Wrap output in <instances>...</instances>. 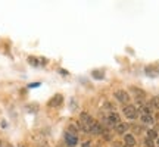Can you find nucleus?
Masks as SVG:
<instances>
[{
  "label": "nucleus",
  "instance_id": "1",
  "mask_svg": "<svg viewBox=\"0 0 159 147\" xmlns=\"http://www.w3.org/2000/svg\"><path fill=\"white\" fill-rule=\"evenodd\" d=\"M80 122H81V127H83L84 131H90V128H92V125L94 124V121H93V118L89 113L83 112V113L80 115Z\"/></svg>",
  "mask_w": 159,
  "mask_h": 147
},
{
  "label": "nucleus",
  "instance_id": "2",
  "mask_svg": "<svg viewBox=\"0 0 159 147\" xmlns=\"http://www.w3.org/2000/svg\"><path fill=\"white\" fill-rule=\"evenodd\" d=\"M122 112H124V115H125L128 119H136V118L139 116V110H137V107L133 106V105H127V106H124Z\"/></svg>",
  "mask_w": 159,
  "mask_h": 147
},
{
  "label": "nucleus",
  "instance_id": "3",
  "mask_svg": "<svg viewBox=\"0 0 159 147\" xmlns=\"http://www.w3.org/2000/svg\"><path fill=\"white\" fill-rule=\"evenodd\" d=\"M106 124H108L109 127H115V128H117L118 125L121 124V119H119L118 113H115V112L109 113V115H108V118H106Z\"/></svg>",
  "mask_w": 159,
  "mask_h": 147
},
{
  "label": "nucleus",
  "instance_id": "4",
  "mask_svg": "<svg viewBox=\"0 0 159 147\" xmlns=\"http://www.w3.org/2000/svg\"><path fill=\"white\" fill-rule=\"evenodd\" d=\"M115 99H117L118 102H121V103H128L130 102V96H128V93L125 90L115 91Z\"/></svg>",
  "mask_w": 159,
  "mask_h": 147
},
{
  "label": "nucleus",
  "instance_id": "5",
  "mask_svg": "<svg viewBox=\"0 0 159 147\" xmlns=\"http://www.w3.org/2000/svg\"><path fill=\"white\" fill-rule=\"evenodd\" d=\"M65 141H67V144L69 147H75L77 143H78V137L74 135V134H71V132H67L65 134Z\"/></svg>",
  "mask_w": 159,
  "mask_h": 147
},
{
  "label": "nucleus",
  "instance_id": "6",
  "mask_svg": "<svg viewBox=\"0 0 159 147\" xmlns=\"http://www.w3.org/2000/svg\"><path fill=\"white\" fill-rule=\"evenodd\" d=\"M62 100H63L62 96H60V94H56V96H53V97L49 100V106L50 107H58L59 105L62 103Z\"/></svg>",
  "mask_w": 159,
  "mask_h": 147
},
{
  "label": "nucleus",
  "instance_id": "7",
  "mask_svg": "<svg viewBox=\"0 0 159 147\" xmlns=\"http://www.w3.org/2000/svg\"><path fill=\"white\" fill-rule=\"evenodd\" d=\"M131 91H133L134 94H136V97L139 99L140 102H143L144 99H146V93L143 90H140V88H136V87H131Z\"/></svg>",
  "mask_w": 159,
  "mask_h": 147
},
{
  "label": "nucleus",
  "instance_id": "8",
  "mask_svg": "<svg viewBox=\"0 0 159 147\" xmlns=\"http://www.w3.org/2000/svg\"><path fill=\"white\" fill-rule=\"evenodd\" d=\"M90 132H93V134H103V127L99 122H94L92 125V128H90Z\"/></svg>",
  "mask_w": 159,
  "mask_h": 147
},
{
  "label": "nucleus",
  "instance_id": "9",
  "mask_svg": "<svg viewBox=\"0 0 159 147\" xmlns=\"http://www.w3.org/2000/svg\"><path fill=\"white\" fill-rule=\"evenodd\" d=\"M124 140H125V146H128V147L136 146V138H134L131 134H125V135H124Z\"/></svg>",
  "mask_w": 159,
  "mask_h": 147
},
{
  "label": "nucleus",
  "instance_id": "10",
  "mask_svg": "<svg viewBox=\"0 0 159 147\" xmlns=\"http://www.w3.org/2000/svg\"><path fill=\"white\" fill-rule=\"evenodd\" d=\"M115 130H117L118 134H124V135H125L127 130H128V125H127V124H124V122H121V124H119V125L117 127V128H115Z\"/></svg>",
  "mask_w": 159,
  "mask_h": 147
},
{
  "label": "nucleus",
  "instance_id": "11",
  "mask_svg": "<svg viewBox=\"0 0 159 147\" xmlns=\"http://www.w3.org/2000/svg\"><path fill=\"white\" fill-rule=\"evenodd\" d=\"M142 122L150 125V124L155 122V119H153V116H152V115H143V116H142Z\"/></svg>",
  "mask_w": 159,
  "mask_h": 147
},
{
  "label": "nucleus",
  "instance_id": "12",
  "mask_svg": "<svg viewBox=\"0 0 159 147\" xmlns=\"http://www.w3.org/2000/svg\"><path fill=\"white\" fill-rule=\"evenodd\" d=\"M146 72L149 74V75H150V77H156V75H158V72L159 71H156V69H155V68H146Z\"/></svg>",
  "mask_w": 159,
  "mask_h": 147
},
{
  "label": "nucleus",
  "instance_id": "13",
  "mask_svg": "<svg viewBox=\"0 0 159 147\" xmlns=\"http://www.w3.org/2000/svg\"><path fill=\"white\" fill-rule=\"evenodd\" d=\"M92 75L96 80H103V72H100V71H93Z\"/></svg>",
  "mask_w": 159,
  "mask_h": 147
},
{
  "label": "nucleus",
  "instance_id": "14",
  "mask_svg": "<svg viewBox=\"0 0 159 147\" xmlns=\"http://www.w3.org/2000/svg\"><path fill=\"white\" fill-rule=\"evenodd\" d=\"M150 103H152V106H153V107H156V109H159V97H158V96L152 99V102H150Z\"/></svg>",
  "mask_w": 159,
  "mask_h": 147
},
{
  "label": "nucleus",
  "instance_id": "15",
  "mask_svg": "<svg viewBox=\"0 0 159 147\" xmlns=\"http://www.w3.org/2000/svg\"><path fill=\"white\" fill-rule=\"evenodd\" d=\"M28 62H30V63H31L33 66H38V60H37V59H35L34 56H30V57H28Z\"/></svg>",
  "mask_w": 159,
  "mask_h": 147
},
{
  "label": "nucleus",
  "instance_id": "16",
  "mask_svg": "<svg viewBox=\"0 0 159 147\" xmlns=\"http://www.w3.org/2000/svg\"><path fill=\"white\" fill-rule=\"evenodd\" d=\"M156 137H158V135H156V131L150 130V131H149V132H147V138H150V140H155V138H156Z\"/></svg>",
  "mask_w": 159,
  "mask_h": 147
},
{
  "label": "nucleus",
  "instance_id": "17",
  "mask_svg": "<svg viewBox=\"0 0 159 147\" xmlns=\"http://www.w3.org/2000/svg\"><path fill=\"white\" fill-rule=\"evenodd\" d=\"M144 146H146V147H155V144H153V140L146 138V140H144Z\"/></svg>",
  "mask_w": 159,
  "mask_h": 147
},
{
  "label": "nucleus",
  "instance_id": "18",
  "mask_svg": "<svg viewBox=\"0 0 159 147\" xmlns=\"http://www.w3.org/2000/svg\"><path fill=\"white\" fill-rule=\"evenodd\" d=\"M142 110H143V115H150V112H152L150 106H143Z\"/></svg>",
  "mask_w": 159,
  "mask_h": 147
},
{
  "label": "nucleus",
  "instance_id": "19",
  "mask_svg": "<svg viewBox=\"0 0 159 147\" xmlns=\"http://www.w3.org/2000/svg\"><path fill=\"white\" fill-rule=\"evenodd\" d=\"M83 147H92V143H90V141H84Z\"/></svg>",
  "mask_w": 159,
  "mask_h": 147
},
{
  "label": "nucleus",
  "instance_id": "20",
  "mask_svg": "<svg viewBox=\"0 0 159 147\" xmlns=\"http://www.w3.org/2000/svg\"><path fill=\"white\" fill-rule=\"evenodd\" d=\"M105 107H108V109H110V110H115V107L112 106L110 103H106V105H105Z\"/></svg>",
  "mask_w": 159,
  "mask_h": 147
},
{
  "label": "nucleus",
  "instance_id": "21",
  "mask_svg": "<svg viewBox=\"0 0 159 147\" xmlns=\"http://www.w3.org/2000/svg\"><path fill=\"white\" fill-rule=\"evenodd\" d=\"M38 85H40V84H30L28 87H30V88H35V87H38Z\"/></svg>",
  "mask_w": 159,
  "mask_h": 147
},
{
  "label": "nucleus",
  "instance_id": "22",
  "mask_svg": "<svg viewBox=\"0 0 159 147\" xmlns=\"http://www.w3.org/2000/svg\"><path fill=\"white\" fill-rule=\"evenodd\" d=\"M158 146H159V138H158Z\"/></svg>",
  "mask_w": 159,
  "mask_h": 147
},
{
  "label": "nucleus",
  "instance_id": "23",
  "mask_svg": "<svg viewBox=\"0 0 159 147\" xmlns=\"http://www.w3.org/2000/svg\"><path fill=\"white\" fill-rule=\"evenodd\" d=\"M8 147H13V146H8Z\"/></svg>",
  "mask_w": 159,
  "mask_h": 147
},
{
  "label": "nucleus",
  "instance_id": "24",
  "mask_svg": "<svg viewBox=\"0 0 159 147\" xmlns=\"http://www.w3.org/2000/svg\"><path fill=\"white\" fill-rule=\"evenodd\" d=\"M0 146H2V141H0Z\"/></svg>",
  "mask_w": 159,
  "mask_h": 147
}]
</instances>
